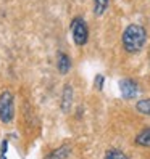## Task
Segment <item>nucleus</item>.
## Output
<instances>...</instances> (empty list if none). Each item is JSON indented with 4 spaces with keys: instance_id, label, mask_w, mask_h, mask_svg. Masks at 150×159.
Masks as SVG:
<instances>
[{
    "instance_id": "obj_9",
    "label": "nucleus",
    "mask_w": 150,
    "mask_h": 159,
    "mask_svg": "<svg viewBox=\"0 0 150 159\" xmlns=\"http://www.w3.org/2000/svg\"><path fill=\"white\" fill-rule=\"evenodd\" d=\"M108 8V0H94V15L102 16Z\"/></svg>"
},
{
    "instance_id": "obj_11",
    "label": "nucleus",
    "mask_w": 150,
    "mask_h": 159,
    "mask_svg": "<svg viewBox=\"0 0 150 159\" xmlns=\"http://www.w3.org/2000/svg\"><path fill=\"white\" fill-rule=\"evenodd\" d=\"M137 111L139 113H142V114H147L150 116V98H145V100H139L137 101V105H136Z\"/></svg>"
},
{
    "instance_id": "obj_13",
    "label": "nucleus",
    "mask_w": 150,
    "mask_h": 159,
    "mask_svg": "<svg viewBox=\"0 0 150 159\" xmlns=\"http://www.w3.org/2000/svg\"><path fill=\"white\" fill-rule=\"evenodd\" d=\"M7 148H8V143L3 142L2 143V151H0V159H7Z\"/></svg>"
},
{
    "instance_id": "obj_12",
    "label": "nucleus",
    "mask_w": 150,
    "mask_h": 159,
    "mask_svg": "<svg viewBox=\"0 0 150 159\" xmlns=\"http://www.w3.org/2000/svg\"><path fill=\"white\" fill-rule=\"evenodd\" d=\"M95 87H97L99 90H102V89H104V76H102V74L95 77Z\"/></svg>"
},
{
    "instance_id": "obj_7",
    "label": "nucleus",
    "mask_w": 150,
    "mask_h": 159,
    "mask_svg": "<svg viewBox=\"0 0 150 159\" xmlns=\"http://www.w3.org/2000/svg\"><path fill=\"white\" fill-rule=\"evenodd\" d=\"M136 145L144 146V148H148V146H150V127L140 130V132L137 134V137H136Z\"/></svg>"
},
{
    "instance_id": "obj_2",
    "label": "nucleus",
    "mask_w": 150,
    "mask_h": 159,
    "mask_svg": "<svg viewBox=\"0 0 150 159\" xmlns=\"http://www.w3.org/2000/svg\"><path fill=\"white\" fill-rule=\"evenodd\" d=\"M70 29H71V35H73V40L76 45H86L89 40V27L87 23L84 21V18L81 16H74L71 20L70 24Z\"/></svg>"
},
{
    "instance_id": "obj_10",
    "label": "nucleus",
    "mask_w": 150,
    "mask_h": 159,
    "mask_svg": "<svg viewBox=\"0 0 150 159\" xmlns=\"http://www.w3.org/2000/svg\"><path fill=\"white\" fill-rule=\"evenodd\" d=\"M104 159H129V156L123 153L121 149H108Z\"/></svg>"
},
{
    "instance_id": "obj_4",
    "label": "nucleus",
    "mask_w": 150,
    "mask_h": 159,
    "mask_svg": "<svg viewBox=\"0 0 150 159\" xmlns=\"http://www.w3.org/2000/svg\"><path fill=\"white\" fill-rule=\"evenodd\" d=\"M119 90H121V95H123L126 100H131V98H136L137 97L139 85L136 84V80H133V79H121Z\"/></svg>"
},
{
    "instance_id": "obj_6",
    "label": "nucleus",
    "mask_w": 150,
    "mask_h": 159,
    "mask_svg": "<svg viewBox=\"0 0 150 159\" xmlns=\"http://www.w3.org/2000/svg\"><path fill=\"white\" fill-rule=\"evenodd\" d=\"M57 69H58L60 74L70 72V69H71V60H70V57H68L66 53L60 52L57 55Z\"/></svg>"
},
{
    "instance_id": "obj_8",
    "label": "nucleus",
    "mask_w": 150,
    "mask_h": 159,
    "mask_svg": "<svg viewBox=\"0 0 150 159\" xmlns=\"http://www.w3.org/2000/svg\"><path fill=\"white\" fill-rule=\"evenodd\" d=\"M73 103V89L71 85H66L63 89V98H61V106H63V111H68L70 106Z\"/></svg>"
},
{
    "instance_id": "obj_5",
    "label": "nucleus",
    "mask_w": 150,
    "mask_h": 159,
    "mask_svg": "<svg viewBox=\"0 0 150 159\" xmlns=\"http://www.w3.org/2000/svg\"><path fill=\"white\" fill-rule=\"evenodd\" d=\"M71 151H73V149H71L70 145H61L60 148L50 151L44 159H68L71 156Z\"/></svg>"
},
{
    "instance_id": "obj_1",
    "label": "nucleus",
    "mask_w": 150,
    "mask_h": 159,
    "mask_svg": "<svg viewBox=\"0 0 150 159\" xmlns=\"http://www.w3.org/2000/svg\"><path fill=\"white\" fill-rule=\"evenodd\" d=\"M121 42H123V48L128 53H137L144 48L147 42V32L144 26L140 24H129L123 31L121 35Z\"/></svg>"
},
{
    "instance_id": "obj_3",
    "label": "nucleus",
    "mask_w": 150,
    "mask_h": 159,
    "mask_svg": "<svg viewBox=\"0 0 150 159\" xmlns=\"http://www.w3.org/2000/svg\"><path fill=\"white\" fill-rule=\"evenodd\" d=\"M13 117H15L13 93L10 90H3L0 93V120L3 124H10Z\"/></svg>"
}]
</instances>
